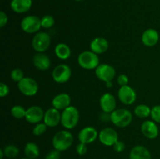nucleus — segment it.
<instances>
[{
	"label": "nucleus",
	"instance_id": "nucleus-18",
	"mask_svg": "<svg viewBox=\"0 0 160 159\" xmlns=\"http://www.w3.org/2000/svg\"><path fill=\"white\" fill-rule=\"evenodd\" d=\"M71 98L70 96L67 93H61L57 94L53 98L52 101V107L59 111H63L69 106H70Z\"/></svg>",
	"mask_w": 160,
	"mask_h": 159
},
{
	"label": "nucleus",
	"instance_id": "nucleus-20",
	"mask_svg": "<svg viewBox=\"0 0 160 159\" xmlns=\"http://www.w3.org/2000/svg\"><path fill=\"white\" fill-rule=\"evenodd\" d=\"M90 48L91 51L95 52V54H103L109 48V42L105 37H95L91 42Z\"/></svg>",
	"mask_w": 160,
	"mask_h": 159
},
{
	"label": "nucleus",
	"instance_id": "nucleus-10",
	"mask_svg": "<svg viewBox=\"0 0 160 159\" xmlns=\"http://www.w3.org/2000/svg\"><path fill=\"white\" fill-rule=\"evenodd\" d=\"M98 139L105 146L112 147L119 140L118 132L111 127L104 128L98 133Z\"/></svg>",
	"mask_w": 160,
	"mask_h": 159
},
{
	"label": "nucleus",
	"instance_id": "nucleus-9",
	"mask_svg": "<svg viewBox=\"0 0 160 159\" xmlns=\"http://www.w3.org/2000/svg\"><path fill=\"white\" fill-rule=\"evenodd\" d=\"M95 73L97 78L105 83L112 81L116 76V70L114 67L106 63L99 64L95 70Z\"/></svg>",
	"mask_w": 160,
	"mask_h": 159
},
{
	"label": "nucleus",
	"instance_id": "nucleus-40",
	"mask_svg": "<svg viewBox=\"0 0 160 159\" xmlns=\"http://www.w3.org/2000/svg\"><path fill=\"white\" fill-rule=\"evenodd\" d=\"M74 1H76V2H81V1H83V0H74Z\"/></svg>",
	"mask_w": 160,
	"mask_h": 159
},
{
	"label": "nucleus",
	"instance_id": "nucleus-33",
	"mask_svg": "<svg viewBox=\"0 0 160 159\" xmlns=\"http://www.w3.org/2000/svg\"><path fill=\"white\" fill-rule=\"evenodd\" d=\"M61 151H57V150H53V151H49L45 156V159H60L61 157Z\"/></svg>",
	"mask_w": 160,
	"mask_h": 159
},
{
	"label": "nucleus",
	"instance_id": "nucleus-8",
	"mask_svg": "<svg viewBox=\"0 0 160 159\" xmlns=\"http://www.w3.org/2000/svg\"><path fill=\"white\" fill-rule=\"evenodd\" d=\"M72 71L70 67L67 64H59L55 67L52 73V76L55 82L58 84H65L70 79Z\"/></svg>",
	"mask_w": 160,
	"mask_h": 159
},
{
	"label": "nucleus",
	"instance_id": "nucleus-5",
	"mask_svg": "<svg viewBox=\"0 0 160 159\" xmlns=\"http://www.w3.org/2000/svg\"><path fill=\"white\" fill-rule=\"evenodd\" d=\"M32 47L37 52H45L51 45V36L46 32H38L32 39Z\"/></svg>",
	"mask_w": 160,
	"mask_h": 159
},
{
	"label": "nucleus",
	"instance_id": "nucleus-13",
	"mask_svg": "<svg viewBox=\"0 0 160 159\" xmlns=\"http://www.w3.org/2000/svg\"><path fill=\"white\" fill-rule=\"evenodd\" d=\"M99 132L97 131L95 127L92 126H86L83 128L78 133V140L81 143L89 144L92 143L98 137Z\"/></svg>",
	"mask_w": 160,
	"mask_h": 159
},
{
	"label": "nucleus",
	"instance_id": "nucleus-26",
	"mask_svg": "<svg viewBox=\"0 0 160 159\" xmlns=\"http://www.w3.org/2000/svg\"><path fill=\"white\" fill-rule=\"evenodd\" d=\"M3 151H4L5 156L9 159L17 157L18 156L19 153H20L19 148L13 144H9L7 146H6L3 148Z\"/></svg>",
	"mask_w": 160,
	"mask_h": 159
},
{
	"label": "nucleus",
	"instance_id": "nucleus-12",
	"mask_svg": "<svg viewBox=\"0 0 160 159\" xmlns=\"http://www.w3.org/2000/svg\"><path fill=\"white\" fill-rule=\"evenodd\" d=\"M45 112L41 107L37 105L31 106L27 109L25 119L31 124H38L44 119Z\"/></svg>",
	"mask_w": 160,
	"mask_h": 159
},
{
	"label": "nucleus",
	"instance_id": "nucleus-35",
	"mask_svg": "<svg viewBox=\"0 0 160 159\" xmlns=\"http://www.w3.org/2000/svg\"><path fill=\"white\" fill-rule=\"evenodd\" d=\"M9 94V87L5 83H0V97L4 98Z\"/></svg>",
	"mask_w": 160,
	"mask_h": 159
},
{
	"label": "nucleus",
	"instance_id": "nucleus-4",
	"mask_svg": "<svg viewBox=\"0 0 160 159\" xmlns=\"http://www.w3.org/2000/svg\"><path fill=\"white\" fill-rule=\"evenodd\" d=\"M78 62L81 68L87 70H95L100 64L98 55L92 51H84L80 53Z\"/></svg>",
	"mask_w": 160,
	"mask_h": 159
},
{
	"label": "nucleus",
	"instance_id": "nucleus-16",
	"mask_svg": "<svg viewBox=\"0 0 160 159\" xmlns=\"http://www.w3.org/2000/svg\"><path fill=\"white\" fill-rule=\"evenodd\" d=\"M100 107L102 110L105 113H112L114 110H116L117 107V101L116 98L112 94L106 93L102 95L100 98Z\"/></svg>",
	"mask_w": 160,
	"mask_h": 159
},
{
	"label": "nucleus",
	"instance_id": "nucleus-19",
	"mask_svg": "<svg viewBox=\"0 0 160 159\" xmlns=\"http://www.w3.org/2000/svg\"><path fill=\"white\" fill-rule=\"evenodd\" d=\"M33 64L39 70L45 71L49 69L51 60L47 55L44 52H37L33 57Z\"/></svg>",
	"mask_w": 160,
	"mask_h": 159
},
{
	"label": "nucleus",
	"instance_id": "nucleus-3",
	"mask_svg": "<svg viewBox=\"0 0 160 159\" xmlns=\"http://www.w3.org/2000/svg\"><path fill=\"white\" fill-rule=\"evenodd\" d=\"M133 120V115L127 108H119L110 113V121L118 128H125L129 126Z\"/></svg>",
	"mask_w": 160,
	"mask_h": 159
},
{
	"label": "nucleus",
	"instance_id": "nucleus-31",
	"mask_svg": "<svg viewBox=\"0 0 160 159\" xmlns=\"http://www.w3.org/2000/svg\"><path fill=\"white\" fill-rule=\"evenodd\" d=\"M151 117L155 123L160 124V105H156L152 108Z\"/></svg>",
	"mask_w": 160,
	"mask_h": 159
},
{
	"label": "nucleus",
	"instance_id": "nucleus-15",
	"mask_svg": "<svg viewBox=\"0 0 160 159\" xmlns=\"http://www.w3.org/2000/svg\"><path fill=\"white\" fill-rule=\"evenodd\" d=\"M141 131L146 138L153 140L159 136V127L153 120H146L141 126Z\"/></svg>",
	"mask_w": 160,
	"mask_h": 159
},
{
	"label": "nucleus",
	"instance_id": "nucleus-11",
	"mask_svg": "<svg viewBox=\"0 0 160 159\" xmlns=\"http://www.w3.org/2000/svg\"><path fill=\"white\" fill-rule=\"evenodd\" d=\"M118 98L123 104L130 105L135 102L137 94L135 90L130 86H123L120 87L118 90Z\"/></svg>",
	"mask_w": 160,
	"mask_h": 159
},
{
	"label": "nucleus",
	"instance_id": "nucleus-14",
	"mask_svg": "<svg viewBox=\"0 0 160 159\" xmlns=\"http://www.w3.org/2000/svg\"><path fill=\"white\" fill-rule=\"evenodd\" d=\"M44 123L48 127L53 128L61 123V113L59 110L55 108H50L45 112Z\"/></svg>",
	"mask_w": 160,
	"mask_h": 159
},
{
	"label": "nucleus",
	"instance_id": "nucleus-1",
	"mask_svg": "<svg viewBox=\"0 0 160 159\" xmlns=\"http://www.w3.org/2000/svg\"><path fill=\"white\" fill-rule=\"evenodd\" d=\"M73 143V136L67 129L59 131L52 138V146L54 149L59 151H67Z\"/></svg>",
	"mask_w": 160,
	"mask_h": 159
},
{
	"label": "nucleus",
	"instance_id": "nucleus-22",
	"mask_svg": "<svg viewBox=\"0 0 160 159\" xmlns=\"http://www.w3.org/2000/svg\"><path fill=\"white\" fill-rule=\"evenodd\" d=\"M130 159H152V154L148 148L142 145H137L131 149Z\"/></svg>",
	"mask_w": 160,
	"mask_h": 159
},
{
	"label": "nucleus",
	"instance_id": "nucleus-38",
	"mask_svg": "<svg viewBox=\"0 0 160 159\" xmlns=\"http://www.w3.org/2000/svg\"><path fill=\"white\" fill-rule=\"evenodd\" d=\"M105 84H106V87H108V88H111V87L113 86V83H112V81H108V82L105 83Z\"/></svg>",
	"mask_w": 160,
	"mask_h": 159
},
{
	"label": "nucleus",
	"instance_id": "nucleus-34",
	"mask_svg": "<svg viewBox=\"0 0 160 159\" xmlns=\"http://www.w3.org/2000/svg\"><path fill=\"white\" fill-rule=\"evenodd\" d=\"M128 83H129V78H128V76H127V75H119V76L117 77V84H118L120 87L128 85Z\"/></svg>",
	"mask_w": 160,
	"mask_h": 159
},
{
	"label": "nucleus",
	"instance_id": "nucleus-25",
	"mask_svg": "<svg viewBox=\"0 0 160 159\" xmlns=\"http://www.w3.org/2000/svg\"><path fill=\"white\" fill-rule=\"evenodd\" d=\"M151 111L152 108H150L149 106L147 104H140L137 105L134 108V115L140 118H146L148 117L151 116Z\"/></svg>",
	"mask_w": 160,
	"mask_h": 159
},
{
	"label": "nucleus",
	"instance_id": "nucleus-27",
	"mask_svg": "<svg viewBox=\"0 0 160 159\" xmlns=\"http://www.w3.org/2000/svg\"><path fill=\"white\" fill-rule=\"evenodd\" d=\"M26 112L27 109H25L23 106L19 105V104L14 105L10 110L11 115H12L13 118H17V119H22V118H25Z\"/></svg>",
	"mask_w": 160,
	"mask_h": 159
},
{
	"label": "nucleus",
	"instance_id": "nucleus-2",
	"mask_svg": "<svg viewBox=\"0 0 160 159\" xmlns=\"http://www.w3.org/2000/svg\"><path fill=\"white\" fill-rule=\"evenodd\" d=\"M79 120V111L74 106H69L61 113V125L66 129H72L76 127Z\"/></svg>",
	"mask_w": 160,
	"mask_h": 159
},
{
	"label": "nucleus",
	"instance_id": "nucleus-30",
	"mask_svg": "<svg viewBox=\"0 0 160 159\" xmlns=\"http://www.w3.org/2000/svg\"><path fill=\"white\" fill-rule=\"evenodd\" d=\"M10 77L13 81L19 83L24 78V74H23V72L20 69L16 68L11 71Z\"/></svg>",
	"mask_w": 160,
	"mask_h": 159
},
{
	"label": "nucleus",
	"instance_id": "nucleus-6",
	"mask_svg": "<svg viewBox=\"0 0 160 159\" xmlns=\"http://www.w3.org/2000/svg\"><path fill=\"white\" fill-rule=\"evenodd\" d=\"M17 87L20 93L28 97L34 96L38 91V84L31 77H24L17 83Z\"/></svg>",
	"mask_w": 160,
	"mask_h": 159
},
{
	"label": "nucleus",
	"instance_id": "nucleus-23",
	"mask_svg": "<svg viewBox=\"0 0 160 159\" xmlns=\"http://www.w3.org/2000/svg\"><path fill=\"white\" fill-rule=\"evenodd\" d=\"M55 54L61 60H66L71 55V49L65 43H59L55 47Z\"/></svg>",
	"mask_w": 160,
	"mask_h": 159
},
{
	"label": "nucleus",
	"instance_id": "nucleus-28",
	"mask_svg": "<svg viewBox=\"0 0 160 159\" xmlns=\"http://www.w3.org/2000/svg\"><path fill=\"white\" fill-rule=\"evenodd\" d=\"M42 27L45 29H50L55 24V19L51 15H45L41 19Z\"/></svg>",
	"mask_w": 160,
	"mask_h": 159
},
{
	"label": "nucleus",
	"instance_id": "nucleus-41",
	"mask_svg": "<svg viewBox=\"0 0 160 159\" xmlns=\"http://www.w3.org/2000/svg\"><path fill=\"white\" fill-rule=\"evenodd\" d=\"M22 159H30V158H28V157H23V158H22Z\"/></svg>",
	"mask_w": 160,
	"mask_h": 159
},
{
	"label": "nucleus",
	"instance_id": "nucleus-17",
	"mask_svg": "<svg viewBox=\"0 0 160 159\" xmlns=\"http://www.w3.org/2000/svg\"><path fill=\"white\" fill-rule=\"evenodd\" d=\"M159 40V32L153 28L145 30L142 35V42L147 47L155 46L158 44Z\"/></svg>",
	"mask_w": 160,
	"mask_h": 159
},
{
	"label": "nucleus",
	"instance_id": "nucleus-37",
	"mask_svg": "<svg viewBox=\"0 0 160 159\" xmlns=\"http://www.w3.org/2000/svg\"><path fill=\"white\" fill-rule=\"evenodd\" d=\"M8 23V17L6 13H5L3 11L0 12V27L2 28L7 24Z\"/></svg>",
	"mask_w": 160,
	"mask_h": 159
},
{
	"label": "nucleus",
	"instance_id": "nucleus-24",
	"mask_svg": "<svg viewBox=\"0 0 160 159\" xmlns=\"http://www.w3.org/2000/svg\"><path fill=\"white\" fill-rule=\"evenodd\" d=\"M24 154L30 159H36L40 154L38 146L34 142H28L24 147Z\"/></svg>",
	"mask_w": 160,
	"mask_h": 159
},
{
	"label": "nucleus",
	"instance_id": "nucleus-7",
	"mask_svg": "<svg viewBox=\"0 0 160 159\" xmlns=\"http://www.w3.org/2000/svg\"><path fill=\"white\" fill-rule=\"evenodd\" d=\"M20 26L22 31L27 34H37L42 28L41 19L37 16H28L21 20Z\"/></svg>",
	"mask_w": 160,
	"mask_h": 159
},
{
	"label": "nucleus",
	"instance_id": "nucleus-39",
	"mask_svg": "<svg viewBox=\"0 0 160 159\" xmlns=\"http://www.w3.org/2000/svg\"><path fill=\"white\" fill-rule=\"evenodd\" d=\"M5 156L4 151H3V149L0 150V159H3V157Z\"/></svg>",
	"mask_w": 160,
	"mask_h": 159
},
{
	"label": "nucleus",
	"instance_id": "nucleus-29",
	"mask_svg": "<svg viewBox=\"0 0 160 159\" xmlns=\"http://www.w3.org/2000/svg\"><path fill=\"white\" fill-rule=\"evenodd\" d=\"M47 127H48V126H46V124H45L44 122L43 123H38V124L35 125L34 129H33V134H34V136H37V137L43 135V134L46 132Z\"/></svg>",
	"mask_w": 160,
	"mask_h": 159
},
{
	"label": "nucleus",
	"instance_id": "nucleus-32",
	"mask_svg": "<svg viewBox=\"0 0 160 159\" xmlns=\"http://www.w3.org/2000/svg\"><path fill=\"white\" fill-rule=\"evenodd\" d=\"M87 145L88 144H86V143H81V142H80V143H78L76 147L77 153H78V154L81 156H83V155H84V154H86V153L88 152Z\"/></svg>",
	"mask_w": 160,
	"mask_h": 159
},
{
	"label": "nucleus",
	"instance_id": "nucleus-21",
	"mask_svg": "<svg viewBox=\"0 0 160 159\" xmlns=\"http://www.w3.org/2000/svg\"><path fill=\"white\" fill-rule=\"evenodd\" d=\"M32 0H12L10 7L16 13H25L31 9Z\"/></svg>",
	"mask_w": 160,
	"mask_h": 159
},
{
	"label": "nucleus",
	"instance_id": "nucleus-36",
	"mask_svg": "<svg viewBox=\"0 0 160 159\" xmlns=\"http://www.w3.org/2000/svg\"><path fill=\"white\" fill-rule=\"evenodd\" d=\"M112 147H113L114 151H117V152H118V153H120V152H122V151H124L125 143H123V141H121V140H118V141L116 142L115 144H114Z\"/></svg>",
	"mask_w": 160,
	"mask_h": 159
}]
</instances>
